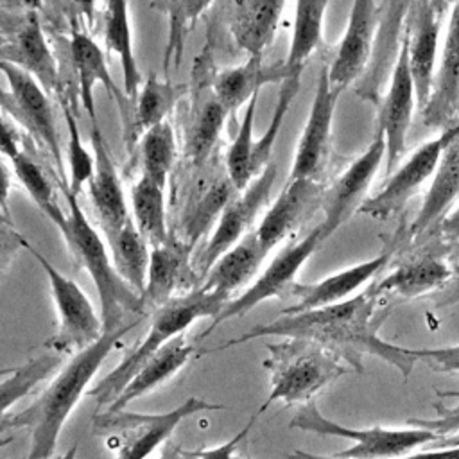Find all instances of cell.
<instances>
[{
  "instance_id": "cell-1",
  "label": "cell",
  "mask_w": 459,
  "mask_h": 459,
  "mask_svg": "<svg viewBox=\"0 0 459 459\" xmlns=\"http://www.w3.org/2000/svg\"><path fill=\"white\" fill-rule=\"evenodd\" d=\"M378 299L380 296L371 285L333 305L296 314H281L274 321L256 325L221 346L203 350L201 355L222 351L260 337H299L332 350L359 373L364 371L362 357L375 355L396 368L407 378L418 360L411 355L409 348L391 344L380 337L378 330L389 317L391 307L377 310Z\"/></svg>"
},
{
  "instance_id": "cell-2",
  "label": "cell",
  "mask_w": 459,
  "mask_h": 459,
  "mask_svg": "<svg viewBox=\"0 0 459 459\" xmlns=\"http://www.w3.org/2000/svg\"><path fill=\"white\" fill-rule=\"evenodd\" d=\"M142 317L106 330L99 341L75 351L50 384L23 411L9 414L7 430L27 429L30 446L25 459H50L61 429L81 400L88 384L99 371L104 359L118 346L120 339L140 323Z\"/></svg>"
},
{
  "instance_id": "cell-3",
  "label": "cell",
  "mask_w": 459,
  "mask_h": 459,
  "mask_svg": "<svg viewBox=\"0 0 459 459\" xmlns=\"http://www.w3.org/2000/svg\"><path fill=\"white\" fill-rule=\"evenodd\" d=\"M63 192L66 197V222L59 231L70 249L74 262L77 267L84 269L91 281L95 283L99 303H100V317L106 330H113L124 325V317L127 312L134 316H145V305L138 292H134L127 281L117 273L111 256L108 253L106 242L99 235V231L90 224L84 215L77 195L68 192L63 185Z\"/></svg>"
},
{
  "instance_id": "cell-4",
  "label": "cell",
  "mask_w": 459,
  "mask_h": 459,
  "mask_svg": "<svg viewBox=\"0 0 459 459\" xmlns=\"http://www.w3.org/2000/svg\"><path fill=\"white\" fill-rule=\"evenodd\" d=\"M269 357L264 369L269 373L271 391L258 409L262 414L271 403L287 407L314 402L330 384L346 373V362L332 350L299 337H283L280 342L265 344Z\"/></svg>"
},
{
  "instance_id": "cell-5",
  "label": "cell",
  "mask_w": 459,
  "mask_h": 459,
  "mask_svg": "<svg viewBox=\"0 0 459 459\" xmlns=\"http://www.w3.org/2000/svg\"><path fill=\"white\" fill-rule=\"evenodd\" d=\"M230 299L219 292H206L195 289L183 296H176L152 310L149 330L136 348H133L104 378L97 382L86 394L91 396L100 407L109 405L138 368L154 355L165 342L183 333L194 321L201 317H215Z\"/></svg>"
},
{
  "instance_id": "cell-6",
  "label": "cell",
  "mask_w": 459,
  "mask_h": 459,
  "mask_svg": "<svg viewBox=\"0 0 459 459\" xmlns=\"http://www.w3.org/2000/svg\"><path fill=\"white\" fill-rule=\"evenodd\" d=\"M224 409L222 403H213L197 396H190L178 407L156 414L131 412L127 409H104L102 412L93 414L91 429L117 452V459H145L170 439L174 429L185 418L203 411Z\"/></svg>"
},
{
  "instance_id": "cell-7",
  "label": "cell",
  "mask_w": 459,
  "mask_h": 459,
  "mask_svg": "<svg viewBox=\"0 0 459 459\" xmlns=\"http://www.w3.org/2000/svg\"><path fill=\"white\" fill-rule=\"evenodd\" d=\"M289 427L314 432L319 436H337L351 439L353 445L346 450L337 452V459H400L409 455V452L439 439L434 432L411 425L409 429L344 427L323 416L316 402L299 405L298 412L289 421Z\"/></svg>"
},
{
  "instance_id": "cell-8",
  "label": "cell",
  "mask_w": 459,
  "mask_h": 459,
  "mask_svg": "<svg viewBox=\"0 0 459 459\" xmlns=\"http://www.w3.org/2000/svg\"><path fill=\"white\" fill-rule=\"evenodd\" d=\"M47 274L52 299L57 312V330L45 341V348L57 353H75L104 333L100 312H97L84 290L68 276L59 273L47 256L25 242V247Z\"/></svg>"
},
{
  "instance_id": "cell-9",
  "label": "cell",
  "mask_w": 459,
  "mask_h": 459,
  "mask_svg": "<svg viewBox=\"0 0 459 459\" xmlns=\"http://www.w3.org/2000/svg\"><path fill=\"white\" fill-rule=\"evenodd\" d=\"M321 222L312 228L305 237L299 240H292L283 246L276 256L269 262V265L260 273V276L237 298L230 299L221 312L212 319L210 326L197 335V341L206 337L215 326L222 325L228 319L240 317L258 303L269 298H289L292 287L296 285V276L305 265V262L321 247L325 242Z\"/></svg>"
},
{
  "instance_id": "cell-10",
  "label": "cell",
  "mask_w": 459,
  "mask_h": 459,
  "mask_svg": "<svg viewBox=\"0 0 459 459\" xmlns=\"http://www.w3.org/2000/svg\"><path fill=\"white\" fill-rule=\"evenodd\" d=\"M0 74L7 81V91L0 90V104L50 154L59 174H63V152L47 90L13 61L0 59Z\"/></svg>"
},
{
  "instance_id": "cell-11",
  "label": "cell",
  "mask_w": 459,
  "mask_h": 459,
  "mask_svg": "<svg viewBox=\"0 0 459 459\" xmlns=\"http://www.w3.org/2000/svg\"><path fill=\"white\" fill-rule=\"evenodd\" d=\"M276 163L271 161L251 183L246 190L238 192L230 199V203L221 212L217 224L201 249L194 269L199 278H204L213 262L226 253L233 244H237L246 233L251 231V224L255 222L260 210L267 204L271 188L276 179Z\"/></svg>"
},
{
  "instance_id": "cell-12",
  "label": "cell",
  "mask_w": 459,
  "mask_h": 459,
  "mask_svg": "<svg viewBox=\"0 0 459 459\" xmlns=\"http://www.w3.org/2000/svg\"><path fill=\"white\" fill-rule=\"evenodd\" d=\"M455 124L443 129L436 138L420 145L384 183V186L373 195L366 197L360 204L359 213L373 217L377 221H387L398 215L411 197L423 186L427 179L432 178L441 151L452 136Z\"/></svg>"
},
{
  "instance_id": "cell-13",
  "label": "cell",
  "mask_w": 459,
  "mask_h": 459,
  "mask_svg": "<svg viewBox=\"0 0 459 459\" xmlns=\"http://www.w3.org/2000/svg\"><path fill=\"white\" fill-rule=\"evenodd\" d=\"M385 158V136L377 129L375 138L364 149L360 156H357L348 169L325 190L323 195V235L328 238L335 230H339L348 219L359 212L360 204L366 201V194L373 178L378 172Z\"/></svg>"
},
{
  "instance_id": "cell-14",
  "label": "cell",
  "mask_w": 459,
  "mask_h": 459,
  "mask_svg": "<svg viewBox=\"0 0 459 459\" xmlns=\"http://www.w3.org/2000/svg\"><path fill=\"white\" fill-rule=\"evenodd\" d=\"M341 93L342 90H339L330 82L328 66H323L317 77L316 93L312 99V106H310L305 127L298 140L289 179H299V178L316 179V174L321 170L330 151L332 122H333L337 99Z\"/></svg>"
},
{
  "instance_id": "cell-15",
  "label": "cell",
  "mask_w": 459,
  "mask_h": 459,
  "mask_svg": "<svg viewBox=\"0 0 459 459\" xmlns=\"http://www.w3.org/2000/svg\"><path fill=\"white\" fill-rule=\"evenodd\" d=\"M441 16L443 11L436 7L432 0H411L409 25L403 32V41L407 45L409 70L414 82L416 104L421 109L427 106L432 93Z\"/></svg>"
},
{
  "instance_id": "cell-16",
  "label": "cell",
  "mask_w": 459,
  "mask_h": 459,
  "mask_svg": "<svg viewBox=\"0 0 459 459\" xmlns=\"http://www.w3.org/2000/svg\"><path fill=\"white\" fill-rule=\"evenodd\" d=\"M416 104V91L409 70L407 45L402 38L398 54L393 65L389 90L385 91L378 108V131L385 136L387 170H393L405 151L407 131L412 122Z\"/></svg>"
},
{
  "instance_id": "cell-17",
  "label": "cell",
  "mask_w": 459,
  "mask_h": 459,
  "mask_svg": "<svg viewBox=\"0 0 459 459\" xmlns=\"http://www.w3.org/2000/svg\"><path fill=\"white\" fill-rule=\"evenodd\" d=\"M90 143L93 147V174L88 179V197L104 237L120 230L129 219V208L117 165L106 145L99 122H91Z\"/></svg>"
},
{
  "instance_id": "cell-18",
  "label": "cell",
  "mask_w": 459,
  "mask_h": 459,
  "mask_svg": "<svg viewBox=\"0 0 459 459\" xmlns=\"http://www.w3.org/2000/svg\"><path fill=\"white\" fill-rule=\"evenodd\" d=\"M326 186L312 178L287 179L276 201L269 206L255 230L267 251L298 231L303 222L323 204Z\"/></svg>"
},
{
  "instance_id": "cell-19",
  "label": "cell",
  "mask_w": 459,
  "mask_h": 459,
  "mask_svg": "<svg viewBox=\"0 0 459 459\" xmlns=\"http://www.w3.org/2000/svg\"><path fill=\"white\" fill-rule=\"evenodd\" d=\"M377 22L378 9L375 0H353L344 36L328 66L330 82L339 90L344 91L364 74L373 52Z\"/></svg>"
},
{
  "instance_id": "cell-20",
  "label": "cell",
  "mask_w": 459,
  "mask_h": 459,
  "mask_svg": "<svg viewBox=\"0 0 459 459\" xmlns=\"http://www.w3.org/2000/svg\"><path fill=\"white\" fill-rule=\"evenodd\" d=\"M192 247L183 240L169 237L167 242L151 247L145 290L142 294L145 308H158L176 296L195 290L199 274L188 264Z\"/></svg>"
},
{
  "instance_id": "cell-21",
  "label": "cell",
  "mask_w": 459,
  "mask_h": 459,
  "mask_svg": "<svg viewBox=\"0 0 459 459\" xmlns=\"http://www.w3.org/2000/svg\"><path fill=\"white\" fill-rule=\"evenodd\" d=\"M70 56H72L74 70L77 75L79 99L82 102L86 115L90 117V120L97 122L93 91H95L97 84H102L115 99L120 117L124 118V124L127 129L129 122H131V115H133V109L129 108L131 100L113 81L109 68H108L106 56H104L102 48L99 47V43L88 32L74 27L72 34H70Z\"/></svg>"
},
{
  "instance_id": "cell-22",
  "label": "cell",
  "mask_w": 459,
  "mask_h": 459,
  "mask_svg": "<svg viewBox=\"0 0 459 459\" xmlns=\"http://www.w3.org/2000/svg\"><path fill=\"white\" fill-rule=\"evenodd\" d=\"M391 251H384L378 256L355 264L348 269L337 271L316 283H298L290 290L292 305L281 310V314L305 312L326 305H333L351 298L362 285H366L375 274H378L389 262Z\"/></svg>"
},
{
  "instance_id": "cell-23",
  "label": "cell",
  "mask_w": 459,
  "mask_h": 459,
  "mask_svg": "<svg viewBox=\"0 0 459 459\" xmlns=\"http://www.w3.org/2000/svg\"><path fill=\"white\" fill-rule=\"evenodd\" d=\"M423 111V122L430 127H450L459 113V0H455L432 93Z\"/></svg>"
},
{
  "instance_id": "cell-24",
  "label": "cell",
  "mask_w": 459,
  "mask_h": 459,
  "mask_svg": "<svg viewBox=\"0 0 459 459\" xmlns=\"http://www.w3.org/2000/svg\"><path fill=\"white\" fill-rule=\"evenodd\" d=\"M459 197V120L455 129L441 151L437 167L432 174L430 186L423 197V203L409 226V235L416 240L436 230L445 219L448 208Z\"/></svg>"
},
{
  "instance_id": "cell-25",
  "label": "cell",
  "mask_w": 459,
  "mask_h": 459,
  "mask_svg": "<svg viewBox=\"0 0 459 459\" xmlns=\"http://www.w3.org/2000/svg\"><path fill=\"white\" fill-rule=\"evenodd\" d=\"M194 357H199L197 339L188 341L185 337V332L176 335L138 368V371L131 377V380L106 409H126L127 403L158 389L163 382H167L179 369H183Z\"/></svg>"
},
{
  "instance_id": "cell-26",
  "label": "cell",
  "mask_w": 459,
  "mask_h": 459,
  "mask_svg": "<svg viewBox=\"0 0 459 459\" xmlns=\"http://www.w3.org/2000/svg\"><path fill=\"white\" fill-rule=\"evenodd\" d=\"M267 255L269 251L260 242L256 231H249L213 262L199 289L219 292L231 299L233 292L251 285Z\"/></svg>"
},
{
  "instance_id": "cell-27",
  "label": "cell",
  "mask_w": 459,
  "mask_h": 459,
  "mask_svg": "<svg viewBox=\"0 0 459 459\" xmlns=\"http://www.w3.org/2000/svg\"><path fill=\"white\" fill-rule=\"evenodd\" d=\"M452 276L450 265L439 253L423 251L402 260L373 287L380 298L387 294L411 299L445 287Z\"/></svg>"
},
{
  "instance_id": "cell-28",
  "label": "cell",
  "mask_w": 459,
  "mask_h": 459,
  "mask_svg": "<svg viewBox=\"0 0 459 459\" xmlns=\"http://www.w3.org/2000/svg\"><path fill=\"white\" fill-rule=\"evenodd\" d=\"M285 70L281 65L274 68L264 66L262 56H247V59L237 66L224 68L215 74L212 81L213 97L228 109V113L247 104L255 93L267 82H281Z\"/></svg>"
},
{
  "instance_id": "cell-29",
  "label": "cell",
  "mask_w": 459,
  "mask_h": 459,
  "mask_svg": "<svg viewBox=\"0 0 459 459\" xmlns=\"http://www.w3.org/2000/svg\"><path fill=\"white\" fill-rule=\"evenodd\" d=\"M287 0H238L231 34L247 56H262L273 43Z\"/></svg>"
},
{
  "instance_id": "cell-30",
  "label": "cell",
  "mask_w": 459,
  "mask_h": 459,
  "mask_svg": "<svg viewBox=\"0 0 459 459\" xmlns=\"http://www.w3.org/2000/svg\"><path fill=\"white\" fill-rule=\"evenodd\" d=\"M104 43L106 47L118 56L124 77V93L129 100L136 99L140 90L142 75L138 70L134 48H133V32L129 20L127 0H106L104 2Z\"/></svg>"
},
{
  "instance_id": "cell-31",
  "label": "cell",
  "mask_w": 459,
  "mask_h": 459,
  "mask_svg": "<svg viewBox=\"0 0 459 459\" xmlns=\"http://www.w3.org/2000/svg\"><path fill=\"white\" fill-rule=\"evenodd\" d=\"M104 238L117 273L134 292L142 296L151 262V246L136 228L133 217L120 230Z\"/></svg>"
},
{
  "instance_id": "cell-32",
  "label": "cell",
  "mask_w": 459,
  "mask_h": 459,
  "mask_svg": "<svg viewBox=\"0 0 459 459\" xmlns=\"http://www.w3.org/2000/svg\"><path fill=\"white\" fill-rule=\"evenodd\" d=\"M330 0H296L290 45L281 63L285 75L301 74L323 39V20Z\"/></svg>"
},
{
  "instance_id": "cell-33",
  "label": "cell",
  "mask_w": 459,
  "mask_h": 459,
  "mask_svg": "<svg viewBox=\"0 0 459 459\" xmlns=\"http://www.w3.org/2000/svg\"><path fill=\"white\" fill-rule=\"evenodd\" d=\"M14 59H7L27 70L47 91L59 88V66L48 47L39 20L30 14L14 43Z\"/></svg>"
},
{
  "instance_id": "cell-34",
  "label": "cell",
  "mask_w": 459,
  "mask_h": 459,
  "mask_svg": "<svg viewBox=\"0 0 459 459\" xmlns=\"http://www.w3.org/2000/svg\"><path fill=\"white\" fill-rule=\"evenodd\" d=\"M131 217L151 247L169 240L165 186L140 174L131 186Z\"/></svg>"
},
{
  "instance_id": "cell-35",
  "label": "cell",
  "mask_w": 459,
  "mask_h": 459,
  "mask_svg": "<svg viewBox=\"0 0 459 459\" xmlns=\"http://www.w3.org/2000/svg\"><path fill=\"white\" fill-rule=\"evenodd\" d=\"M176 86L170 81L161 79L156 74L145 79V82L140 86L136 93L131 122L126 129V138L129 145L140 140V136L147 129L167 120V115L170 113L176 102Z\"/></svg>"
},
{
  "instance_id": "cell-36",
  "label": "cell",
  "mask_w": 459,
  "mask_h": 459,
  "mask_svg": "<svg viewBox=\"0 0 459 459\" xmlns=\"http://www.w3.org/2000/svg\"><path fill=\"white\" fill-rule=\"evenodd\" d=\"M238 194L235 186L231 185L230 178H217L208 186H204L197 195L195 201H192L190 210L185 215L183 222V242L190 247L195 246V242L206 233V230L212 226L215 219H219L224 206L230 203V199Z\"/></svg>"
},
{
  "instance_id": "cell-37",
  "label": "cell",
  "mask_w": 459,
  "mask_h": 459,
  "mask_svg": "<svg viewBox=\"0 0 459 459\" xmlns=\"http://www.w3.org/2000/svg\"><path fill=\"white\" fill-rule=\"evenodd\" d=\"M258 93H255L246 104V111L238 124L237 134L226 151V176L237 192H242L249 186V183L256 178L253 167V152H255V115H256Z\"/></svg>"
},
{
  "instance_id": "cell-38",
  "label": "cell",
  "mask_w": 459,
  "mask_h": 459,
  "mask_svg": "<svg viewBox=\"0 0 459 459\" xmlns=\"http://www.w3.org/2000/svg\"><path fill=\"white\" fill-rule=\"evenodd\" d=\"M61 364L56 355H41L30 359L23 366H18L0 380V434L7 430L9 409L22 398H25L41 380L52 375V371Z\"/></svg>"
},
{
  "instance_id": "cell-39",
  "label": "cell",
  "mask_w": 459,
  "mask_h": 459,
  "mask_svg": "<svg viewBox=\"0 0 459 459\" xmlns=\"http://www.w3.org/2000/svg\"><path fill=\"white\" fill-rule=\"evenodd\" d=\"M176 161V134L169 120L147 129L140 136L142 176L167 186L169 174Z\"/></svg>"
},
{
  "instance_id": "cell-40",
  "label": "cell",
  "mask_w": 459,
  "mask_h": 459,
  "mask_svg": "<svg viewBox=\"0 0 459 459\" xmlns=\"http://www.w3.org/2000/svg\"><path fill=\"white\" fill-rule=\"evenodd\" d=\"M13 170L29 194V197L34 201V204L52 221V224L61 231L66 222V213L61 208L54 185L47 172L36 163L30 156H27L23 151L11 161Z\"/></svg>"
},
{
  "instance_id": "cell-41",
  "label": "cell",
  "mask_w": 459,
  "mask_h": 459,
  "mask_svg": "<svg viewBox=\"0 0 459 459\" xmlns=\"http://www.w3.org/2000/svg\"><path fill=\"white\" fill-rule=\"evenodd\" d=\"M226 115L228 109L213 97V93L195 108L186 142L188 158L194 163H203L210 156L224 127Z\"/></svg>"
},
{
  "instance_id": "cell-42",
  "label": "cell",
  "mask_w": 459,
  "mask_h": 459,
  "mask_svg": "<svg viewBox=\"0 0 459 459\" xmlns=\"http://www.w3.org/2000/svg\"><path fill=\"white\" fill-rule=\"evenodd\" d=\"M301 86V74H289L281 79L280 82V90H278V99H276V106L271 117V122L265 129V133L255 140V152H253V167L256 176L273 161V149L276 143V138L281 131V126L285 122V117L292 106V100L296 99L298 91Z\"/></svg>"
},
{
  "instance_id": "cell-43",
  "label": "cell",
  "mask_w": 459,
  "mask_h": 459,
  "mask_svg": "<svg viewBox=\"0 0 459 459\" xmlns=\"http://www.w3.org/2000/svg\"><path fill=\"white\" fill-rule=\"evenodd\" d=\"M63 113H65V122H66V158H68V181L65 188L72 194H79V190L88 183V179L93 174V154L88 152L84 147L81 134H79V126L75 120V113L70 108L68 102L63 100Z\"/></svg>"
},
{
  "instance_id": "cell-44",
  "label": "cell",
  "mask_w": 459,
  "mask_h": 459,
  "mask_svg": "<svg viewBox=\"0 0 459 459\" xmlns=\"http://www.w3.org/2000/svg\"><path fill=\"white\" fill-rule=\"evenodd\" d=\"M212 2L213 0H167L170 18L167 61L181 59L186 32L197 22V18L212 5Z\"/></svg>"
},
{
  "instance_id": "cell-45",
  "label": "cell",
  "mask_w": 459,
  "mask_h": 459,
  "mask_svg": "<svg viewBox=\"0 0 459 459\" xmlns=\"http://www.w3.org/2000/svg\"><path fill=\"white\" fill-rule=\"evenodd\" d=\"M436 396L441 400H452V405L434 403L436 416L434 418H409L407 425L420 427L434 432L439 439L459 434V391H439L436 389Z\"/></svg>"
},
{
  "instance_id": "cell-46",
  "label": "cell",
  "mask_w": 459,
  "mask_h": 459,
  "mask_svg": "<svg viewBox=\"0 0 459 459\" xmlns=\"http://www.w3.org/2000/svg\"><path fill=\"white\" fill-rule=\"evenodd\" d=\"M258 412L253 414V418L240 429L230 441L217 445L213 448H195L197 459H253L247 448V434L255 421L258 420Z\"/></svg>"
},
{
  "instance_id": "cell-47",
  "label": "cell",
  "mask_w": 459,
  "mask_h": 459,
  "mask_svg": "<svg viewBox=\"0 0 459 459\" xmlns=\"http://www.w3.org/2000/svg\"><path fill=\"white\" fill-rule=\"evenodd\" d=\"M416 360H421L432 371L459 373V344L443 348H409Z\"/></svg>"
},
{
  "instance_id": "cell-48",
  "label": "cell",
  "mask_w": 459,
  "mask_h": 459,
  "mask_svg": "<svg viewBox=\"0 0 459 459\" xmlns=\"http://www.w3.org/2000/svg\"><path fill=\"white\" fill-rule=\"evenodd\" d=\"M27 238L14 230V226H9L0 231V280L9 271L16 253L25 247Z\"/></svg>"
},
{
  "instance_id": "cell-49",
  "label": "cell",
  "mask_w": 459,
  "mask_h": 459,
  "mask_svg": "<svg viewBox=\"0 0 459 459\" xmlns=\"http://www.w3.org/2000/svg\"><path fill=\"white\" fill-rule=\"evenodd\" d=\"M22 140L11 122L0 113V156L13 161L22 152Z\"/></svg>"
},
{
  "instance_id": "cell-50",
  "label": "cell",
  "mask_w": 459,
  "mask_h": 459,
  "mask_svg": "<svg viewBox=\"0 0 459 459\" xmlns=\"http://www.w3.org/2000/svg\"><path fill=\"white\" fill-rule=\"evenodd\" d=\"M0 156V221L13 224L9 212V194H11V174Z\"/></svg>"
},
{
  "instance_id": "cell-51",
  "label": "cell",
  "mask_w": 459,
  "mask_h": 459,
  "mask_svg": "<svg viewBox=\"0 0 459 459\" xmlns=\"http://www.w3.org/2000/svg\"><path fill=\"white\" fill-rule=\"evenodd\" d=\"M436 231L439 233L443 242H455V240H459V206L452 213H448L437 224Z\"/></svg>"
},
{
  "instance_id": "cell-52",
  "label": "cell",
  "mask_w": 459,
  "mask_h": 459,
  "mask_svg": "<svg viewBox=\"0 0 459 459\" xmlns=\"http://www.w3.org/2000/svg\"><path fill=\"white\" fill-rule=\"evenodd\" d=\"M400 459H459V445L454 446H436L430 450H423L412 455H405Z\"/></svg>"
},
{
  "instance_id": "cell-53",
  "label": "cell",
  "mask_w": 459,
  "mask_h": 459,
  "mask_svg": "<svg viewBox=\"0 0 459 459\" xmlns=\"http://www.w3.org/2000/svg\"><path fill=\"white\" fill-rule=\"evenodd\" d=\"M158 459H197V454L195 450H186L181 445L169 439L167 443L161 445Z\"/></svg>"
},
{
  "instance_id": "cell-54",
  "label": "cell",
  "mask_w": 459,
  "mask_h": 459,
  "mask_svg": "<svg viewBox=\"0 0 459 459\" xmlns=\"http://www.w3.org/2000/svg\"><path fill=\"white\" fill-rule=\"evenodd\" d=\"M70 2L75 5L77 13L84 18L86 25L91 27L93 22H95V5H97V0H70Z\"/></svg>"
},
{
  "instance_id": "cell-55",
  "label": "cell",
  "mask_w": 459,
  "mask_h": 459,
  "mask_svg": "<svg viewBox=\"0 0 459 459\" xmlns=\"http://www.w3.org/2000/svg\"><path fill=\"white\" fill-rule=\"evenodd\" d=\"M287 459H337L335 455L332 457H325V455H316V454H310V452H303V450H294L292 454L287 455Z\"/></svg>"
},
{
  "instance_id": "cell-56",
  "label": "cell",
  "mask_w": 459,
  "mask_h": 459,
  "mask_svg": "<svg viewBox=\"0 0 459 459\" xmlns=\"http://www.w3.org/2000/svg\"><path fill=\"white\" fill-rule=\"evenodd\" d=\"M52 459H77V443H74L68 450H65L61 455H56Z\"/></svg>"
},
{
  "instance_id": "cell-57",
  "label": "cell",
  "mask_w": 459,
  "mask_h": 459,
  "mask_svg": "<svg viewBox=\"0 0 459 459\" xmlns=\"http://www.w3.org/2000/svg\"><path fill=\"white\" fill-rule=\"evenodd\" d=\"M13 369H14V368H0V378H4V377H7L9 373H13Z\"/></svg>"
},
{
  "instance_id": "cell-58",
  "label": "cell",
  "mask_w": 459,
  "mask_h": 459,
  "mask_svg": "<svg viewBox=\"0 0 459 459\" xmlns=\"http://www.w3.org/2000/svg\"><path fill=\"white\" fill-rule=\"evenodd\" d=\"M432 4H434V5H436V7H439V9H441V11H443V9H445V0H432Z\"/></svg>"
},
{
  "instance_id": "cell-59",
  "label": "cell",
  "mask_w": 459,
  "mask_h": 459,
  "mask_svg": "<svg viewBox=\"0 0 459 459\" xmlns=\"http://www.w3.org/2000/svg\"><path fill=\"white\" fill-rule=\"evenodd\" d=\"M9 226H13V224H9V222H4V221H0V231H2V230H5V228H9Z\"/></svg>"
},
{
  "instance_id": "cell-60",
  "label": "cell",
  "mask_w": 459,
  "mask_h": 459,
  "mask_svg": "<svg viewBox=\"0 0 459 459\" xmlns=\"http://www.w3.org/2000/svg\"><path fill=\"white\" fill-rule=\"evenodd\" d=\"M38 2H39V0H36V4H38Z\"/></svg>"
}]
</instances>
